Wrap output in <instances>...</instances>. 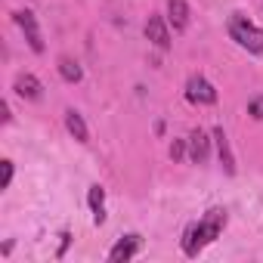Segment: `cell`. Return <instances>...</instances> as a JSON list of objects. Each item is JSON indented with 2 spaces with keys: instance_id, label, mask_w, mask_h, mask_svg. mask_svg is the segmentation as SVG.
<instances>
[{
  "instance_id": "1",
  "label": "cell",
  "mask_w": 263,
  "mask_h": 263,
  "mask_svg": "<svg viewBox=\"0 0 263 263\" xmlns=\"http://www.w3.org/2000/svg\"><path fill=\"white\" fill-rule=\"evenodd\" d=\"M223 226H226V211L223 208H211L198 223H192L183 232V254L186 257H198V251H204L214 238H220Z\"/></svg>"
},
{
  "instance_id": "2",
  "label": "cell",
  "mask_w": 263,
  "mask_h": 263,
  "mask_svg": "<svg viewBox=\"0 0 263 263\" xmlns=\"http://www.w3.org/2000/svg\"><path fill=\"white\" fill-rule=\"evenodd\" d=\"M229 37H232L241 50H248V53H254V56H263V31H260L257 25H251L241 13H235V16L229 19Z\"/></svg>"
},
{
  "instance_id": "3",
  "label": "cell",
  "mask_w": 263,
  "mask_h": 263,
  "mask_svg": "<svg viewBox=\"0 0 263 263\" xmlns=\"http://www.w3.org/2000/svg\"><path fill=\"white\" fill-rule=\"evenodd\" d=\"M186 99L195 102V105H214V102H217V90H214L211 81H204L201 74H195V78H189V84H186Z\"/></svg>"
},
{
  "instance_id": "4",
  "label": "cell",
  "mask_w": 263,
  "mask_h": 263,
  "mask_svg": "<svg viewBox=\"0 0 263 263\" xmlns=\"http://www.w3.org/2000/svg\"><path fill=\"white\" fill-rule=\"evenodd\" d=\"M16 25L25 31V41H28V47H31L34 53H44V37H41V28H37V22H34V13H31V10H19V13H16Z\"/></svg>"
},
{
  "instance_id": "5",
  "label": "cell",
  "mask_w": 263,
  "mask_h": 263,
  "mask_svg": "<svg viewBox=\"0 0 263 263\" xmlns=\"http://www.w3.org/2000/svg\"><path fill=\"white\" fill-rule=\"evenodd\" d=\"M140 248H143V238H140L137 232H130V235H124V238L108 251V260H111V263H124V260H130V257H137Z\"/></svg>"
},
{
  "instance_id": "6",
  "label": "cell",
  "mask_w": 263,
  "mask_h": 263,
  "mask_svg": "<svg viewBox=\"0 0 263 263\" xmlns=\"http://www.w3.org/2000/svg\"><path fill=\"white\" fill-rule=\"evenodd\" d=\"M146 37L158 47V50H167L171 47V31H167V22L161 16H149L146 22Z\"/></svg>"
},
{
  "instance_id": "7",
  "label": "cell",
  "mask_w": 263,
  "mask_h": 263,
  "mask_svg": "<svg viewBox=\"0 0 263 263\" xmlns=\"http://www.w3.org/2000/svg\"><path fill=\"white\" fill-rule=\"evenodd\" d=\"M189 158L195 164H204L211 158V140H208L204 130H192L189 134Z\"/></svg>"
},
{
  "instance_id": "8",
  "label": "cell",
  "mask_w": 263,
  "mask_h": 263,
  "mask_svg": "<svg viewBox=\"0 0 263 263\" xmlns=\"http://www.w3.org/2000/svg\"><path fill=\"white\" fill-rule=\"evenodd\" d=\"M16 93H19L22 99L37 102V99L44 96V84H41L34 74H19V78H16Z\"/></svg>"
},
{
  "instance_id": "9",
  "label": "cell",
  "mask_w": 263,
  "mask_h": 263,
  "mask_svg": "<svg viewBox=\"0 0 263 263\" xmlns=\"http://www.w3.org/2000/svg\"><path fill=\"white\" fill-rule=\"evenodd\" d=\"M167 19H171L174 31H186L189 28V4L186 0H167Z\"/></svg>"
},
{
  "instance_id": "10",
  "label": "cell",
  "mask_w": 263,
  "mask_h": 263,
  "mask_svg": "<svg viewBox=\"0 0 263 263\" xmlns=\"http://www.w3.org/2000/svg\"><path fill=\"white\" fill-rule=\"evenodd\" d=\"M214 143H217V155H220V164L226 174H235V158H232V149H229V140L223 134V127L214 130Z\"/></svg>"
},
{
  "instance_id": "11",
  "label": "cell",
  "mask_w": 263,
  "mask_h": 263,
  "mask_svg": "<svg viewBox=\"0 0 263 263\" xmlns=\"http://www.w3.org/2000/svg\"><path fill=\"white\" fill-rule=\"evenodd\" d=\"M65 127H68V134H71L78 143H87V140H90V130H87L84 118H81L74 108H68V111H65Z\"/></svg>"
},
{
  "instance_id": "12",
  "label": "cell",
  "mask_w": 263,
  "mask_h": 263,
  "mask_svg": "<svg viewBox=\"0 0 263 263\" xmlns=\"http://www.w3.org/2000/svg\"><path fill=\"white\" fill-rule=\"evenodd\" d=\"M87 201H90V211H93V223L96 226L105 223V192H102V186H90Z\"/></svg>"
},
{
  "instance_id": "13",
  "label": "cell",
  "mask_w": 263,
  "mask_h": 263,
  "mask_svg": "<svg viewBox=\"0 0 263 263\" xmlns=\"http://www.w3.org/2000/svg\"><path fill=\"white\" fill-rule=\"evenodd\" d=\"M59 74H62V81H68V84H78V81L84 78L81 65H78L74 59H68V56H62V59H59Z\"/></svg>"
},
{
  "instance_id": "14",
  "label": "cell",
  "mask_w": 263,
  "mask_h": 263,
  "mask_svg": "<svg viewBox=\"0 0 263 263\" xmlns=\"http://www.w3.org/2000/svg\"><path fill=\"white\" fill-rule=\"evenodd\" d=\"M248 115L257 118V121H263V96H257V99L248 102Z\"/></svg>"
},
{
  "instance_id": "15",
  "label": "cell",
  "mask_w": 263,
  "mask_h": 263,
  "mask_svg": "<svg viewBox=\"0 0 263 263\" xmlns=\"http://www.w3.org/2000/svg\"><path fill=\"white\" fill-rule=\"evenodd\" d=\"M10 183H13V161H4V189H10Z\"/></svg>"
},
{
  "instance_id": "16",
  "label": "cell",
  "mask_w": 263,
  "mask_h": 263,
  "mask_svg": "<svg viewBox=\"0 0 263 263\" xmlns=\"http://www.w3.org/2000/svg\"><path fill=\"white\" fill-rule=\"evenodd\" d=\"M183 152H186L183 140H174V146H171V158H174V161H180V158H183Z\"/></svg>"
}]
</instances>
